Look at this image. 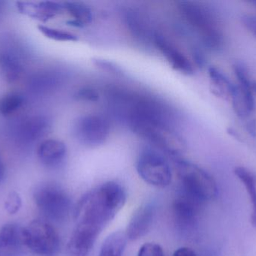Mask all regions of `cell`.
Instances as JSON below:
<instances>
[{
  "mask_svg": "<svg viewBox=\"0 0 256 256\" xmlns=\"http://www.w3.org/2000/svg\"><path fill=\"white\" fill-rule=\"evenodd\" d=\"M0 9H1V3H0Z\"/></svg>",
  "mask_w": 256,
  "mask_h": 256,
  "instance_id": "cell-32",
  "label": "cell"
},
{
  "mask_svg": "<svg viewBox=\"0 0 256 256\" xmlns=\"http://www.w3.org/2000/svg\"><path fill=\"white\" fill-rule=\"evenodd\" d=\"M4 177H6V168L0 156V183L4 180Z\"/></svg>",
  "mask_w": 256,
  "mask_h": 256,
  "instance_id": "cell-30",
  "label": "cell"
},
{
  "mask_svg": "<svg viewBox=\"0 0 256 256\" xmlns=\"http://www.w3.org/2000/svg\"><path fill=\"white\" fill-rule=\"evenodd\" d=\"M22 228L16 224H6L0 229V256H21Z\"/></svg>",
  "mask_w": 256,
  "mask_h": 256,
  "instance_id": "cell-15",
  "label": "cell"
},
{
  "mask_svg": "<svg viewBox=\"0 0 256 256\" xmlns=\"http://www.w3.org/2000/svg\"><path fill=\"white\" fill-rule=\"evenodd\" d=\"M242 21L245 27L256 36V17L252 15H245L242 18Z\"/></svg>",
  "mask_w": 256,
  "mask_h": 256,
  "instance_id": "cell-28",
  "label": "cell"
},
{
  "mask_svg": "<svg viewBox=\"0 0 256 256\" xmlns=\"http://www.w3.org/2000/svg\"><path fill=\"white\" fill-rule=\"evenodd\" d=\"M176 167L183 192L202 203L213 199L216 196V183L206 171L184 160L178 161Z\"/></svg>",
  "mask_w": 256,
  "mask_h": 256,
  "instance_id": "cell-4",
  "label": "cell"
},
{
  "mask_svg": "<svg viewBox=\"0 0 256 256\" xmlns=\"http://www.w3.org/2000/svg\"><path fill=\"white\" fill-rule=\"evenodd\" d=\"M136 170L141 178L152 186L164 188L171 183V168L168 162L156 152H142L137 159Z\"/></svg>",
  "mask_w": 256,
  "mask_h": 256,
  "instance_id": "cell-8",
  "label": "cell"
},
{
  "mask_svg": "<svg viewBox=\"0 0 256 256\" xmlns=\"http://www.w3.org/2000/svg\"><path fill=\"white\" fill-rule=\"evenodd\" d=\"M138 256H165L160 245L154 243H147L141 246Z\"/></svg>",
  "mask_w": 256,
  "mask_h": 256,
  "instance_id": "cell-26",
  "label": "cell"
},
{
  "mask_svg": "<svg viewBox=\"0 0 256 256\" xmlns=\"http://www.w3.org/2000/svg\"><path fill=\"white\" fill-rule=\"evenodd\" d=\"M33 198L39 211L51 220H66L72 211L70 197L56 183H44L38 186L34 189Z\"/></svg>",
  "mask_w": 256,
  "mask_h": 256,
  "instance_id": "cell-5",
  "label": "cell"
},
{
  "mask_svg": "<svg viewBox=\"0 0 256 256\" xmlns=\"http://www.w3.org/2000/svg\"><path fill=\"white\" fill-rule=\"evenodd\" d=\"M126 190L120 183L106 182L82 197L75 207L76 226L100 235L126 202Z\"/></svg>",
  "mask_w": 256,
  "mask_h": 256,
  "instance_id": "cell-1",
  "label": "cell"
},
{
  "mask_svg": "<svg viewBox=\"0 0 256 256\" xmlns=\"http://www.w3.org/2000/svg\"><path fill=\"white\" fill-rule=\"evenodd\" d=\"M143 18L141 14L134 10L128 11L124 15L126 25L130 32L140 40L146 39L148 36V27Z\"/></svg>",
  "mask_w": 256,
  "mask_h": 256,
  "instance_id": "cell-21",
  "label": "cell"
},
{
  "mask_svg": "<svg viewBox=\"0 0 256 256\" xmlns=\"http://www.w3.org/2000/svg\"><path fill=\"white\" fill-rule=\"evenodd\" d=\"M22 240L24 246L39 256H54L60 250L58 233L49 222L42 219H34L22 228Z\"/></svg>",
  "mask_w": 256,
  "mask_h": 256,
  "instance_id": "cell-6",
  "label": "cell"
},
{
  "mask_svg": "<svg viewBox=\"0 0 256 256\" xmlns=\"http://www.w3.org/2000/svg\"><path fill=\"white\" fill-rule=\"evenodd\" d=\"M128 237L126 232L115 231L104 241L99 256H123Z\"/></svg>",
  "mask_w": 256,
  "mask_h": 256,
  "instance_id": "cell-19",
  "label": "cell"
},
{
  "mask_svg": "<svg viewBox=\"0 0 256 256\" xmlns=\"http://www.w3.org/2000/svg\"><path fill=\"white\" fill-rule=\"evenodd\" d=\"M130 129L165 153L179 156L186 151V144L170 123L155 120H135L128 122Z\"/></svg>",
  "mask_w": 256,
  "mask_h": 256,
  "instance_id": "cell-3",
  "label": "cell"
},
{
  "mask_svg": "<svg viewBox=\"0 0 256 256\" xmlns=\"http://www.w3.org/2000/svg\"><path fill=\"white\" fill-rule=\"evenodd\" d=\"M50 120L42 114L24 117L12 128V139L20 147H27L43 138L50 129Z\"/></svg>",
  "mask_w": 256,
  "mask_h": 256,
  "instance_id": "cell-10",
  "label": "cell"
},
{
  "mask_svg": "<svg viewBox=\"0 0 256 256\" xmlns=\"http://www.w3.org/2000/svg\"><path fill=\"white\" fill-rule=\"evenodd\" d=\"M154 40L158 49L174 70L184 75L194 74V69L192 63L174 44L162 35L158 33L154 36Z\"/></svg>",
  "mask_w": 256,
  "mask_h": 256,
  "instance_id": "cell-12",
  "label": "cell"
},
{
  "mask_svg": "<svg viewBox=\"0 0 256 256\" xmlns=\"http://www.w3.org/2000/svg\"><path fill=\"white\" fill-rule=\"evenodd\" d=\"M76 99L82 102H96L100 99L99 92L92 87H85L80 89L74 95Z\"/></svg>",
  "mask_w": 256,
  "mask_h": 256,
  "instance_id": "cell-24",
  "label": "cell"
},
{
  "mask_svg": "<svg viewBox=\"0 0 256 256\" xmlns=\"http://www.w3.org/2000/svg\"><path fill=\"white\" fill-rule=\"evenodd\" d=\"M18 8L28 16L44 21L55 18L64 10V5L54 2L19 3Z\"/></svg>",
  "mask_w": 256,
  "mask_h": 256,
  "instance_id": "cell-17",
  "label": "cell"
},
{
  "mask_svg": "<svg viewBox=\"0 0 256 256\" xmlns=\"http://www.w3.org/2000/svg\"><path fill=\"white\" fill-rule=\"evenodd\" d=\"M93 63L96 66L103 69V70L115 74L122 73L121 69L118 66H116L112 62L108 61L106 60H102V59H96V60H93Z\"/></svg>",
  "mask_w": 256,
  "mask_h": 256,
  "instance_id": "cell-27",
  "label": "cell"
},
{
  "mask_svg": "<svg viewBox=\"0 0 256 256\" xmlns=\"http://www.w3.org/2000/svg\"><path fill=\"white\" fill-rule=\"evenodd\" d=\"M24 104V98L18 93H9L0 98V115L8 117L18 112Z\"/></svg>",
  "mask_w": 256,
  "mask_h": 256,
  "instance_id": "cell-22",
  "label": "cell"
},
{
  "mask_svg": "<svg viewBox=\"0 0 256 256\" xmlns=\"http://www.w3.org/2000/svg\"><path fill=\"white\" fill-rule=\"evenodd\" d=\"M62 74L55 69H43L28 77L27 87L36 95L48 94L57 90L63 82Z\"/></svg>",
  "mask_w": 256,
  "mask_h": 256,
  "instance_id": "cell-14",
  "label": "cell"
},
{
  "mask_svg": "<svg viewBox=\"0 0 256 256\" xmlns=\"http://www.w3.org/2000/svg\"><path fill=\"white\" fill-rule=\"evenodd\" d=\"M173 256H196V254L190 248L180 247L174 252Z\"/></svg>",
  "mask_w": 256,
  "mask_h": 256,
  "instance_id": "cell-29",
  "label": "cell"
},
{
  "mask_svg": "<svg viewBox=\"0 0 256 256\" xmlns=\"http://www.w3.org/2000/svg\"><path fill=\"white\" fill-rule=\"evenodd\" d=\"M156 211V204L153 201L142 204L136 210L128 223L126 232L128 240H138L150 231L154 221Z\"/></svg>",
  "mask_w": 256,
  "mask_h": 256,
  "instance_id": "cell-11",
  "label": "cell"
},
{
  "mask_svg": "<svg viewBox=\"0 0 256 256\" xmlns=\"http://www.w3.org/2000/svg\"><path fill=\"white\" fill-rule=\"evenodd\" d=\"M234 174L246 186L252 204V213L251 216L252 224L256 227V176L244 167H237Z\"/></svg>",
  "mask_w": 256,
  "mask_h": 256,
  "instance_id": "cell-20",
  "label": "cell"
},
{
  "mask_svg": "<svg viewBox=\"0 0 256 256\" xmlns=\"http://www.w3.org/2000/svg\"><path fill=\"white\" fill-rule=\"evenodd\" d=\"M110 125L106 117L88 114L80 117L74 126L75 136L87 147H98L108 140Z\"/></svg>",
  "mask_w": 256,
  "mask_h": 256,
  "instance_id": "cell-9",
  "label": "cell"
},
{
  "mask_svg": "<svg viewBox=\"0 0 256 256\" xmlns=\"http://www.w3.org/2000/svg\"><path fill=\"white\" fill-rule=\"evenodd\" d=\"M64 9L73 19L69 21V25L82 27L90 24L92 21L93 15L91 9L80 2L64 3Z\"/></svg>",
  "mask_w": 256,
  "mask_h": 256,
  "instance_id": "cell-18",
  "label": "cell"
},
{
  "mask_svg": "<svg viewBox=\"0 0 256 256\" xmlns=\"http://www.w3.org/2000/svg\"><path fill=\"white\" fill-rule=\"evenodd\" d=\"M251 3H252V4H255L256 6V1L255 2H251Z\"/></svg>",
  "mask_w": 256,
  "mask_h": 256,
  "instance_id": "cell-31",
  "label": "cell"
},
{
  "mask_svg": "<svg viewBox=\"0 0 256 256\" xmlns=\"http://www.w3.org/2000/svg\"><path fill=\"white\" fill-rule=\"evenodd\" d=\"M202 204L194 197L180 191L172 203V213L176 224L182 228L192 225Z\"/></svg>",
  "mask_w": 256,
  "mask_h": 256,
  "instance_id": "cell-13",
  "label": "cell"
},
{
  "mask_svg": "<svg viewBox=\"0 0 256 256\" xmlns=\"http://www.w3.org/2000/svg\"><path fill=\"white\" fill-rule=\"evenodd\" d=\"M22 206V200L18 192H10L4 201V208L9 214H15Z\"/></svg>",
  "mask_w": 256,
  "mask_h": 256,
  "instance_id": "cell-25",
  "label": "cell"
},
{
  "mask_svg": "<svg viewBox=\"0 0 256 256\" xmlns=\"http://www.w3.org/2000/svg\"><path fill=\"white\" fill-rule=\"evenodd\" d=\"M39 31L48 39L57 42H76L78 37L70 32L60 29L52 28L44 25L38 26Z\"/></svg>",
  "mask_w": 256,
  "mask_h": 256,
  "instance_id": "cell-23",
  "label": "cell"
},
{
  "mask_svg": "<svg viewBox=\"0 0 256 256\" xmlns=\"http://www.w3.org/2000/svg\"><path fill=\"white\" fill-rule=\"evenodd\" d=\"M30 54L16 38L0 36V71L8 83H14L24 75Z\"/></svg>",
  "mask_w": 256,
  "mask_h": 256,
  "instance_id": "cell-7",
  "label": "cell"
},
{
  "mask_svg": "<svg viewBox=\"0 0 256 256\" xmlns=\"http://www.w3.org/2000/svg\"><path fill=\"white\" fill-rule=\"evenodd\" d=\"M178 9L182 18L198 35L203 43L212 50L220 49L224 39L214 14L198 2L180 1Z\"/></svg>",
  "mask_w": 256,
  "mask_h": 256,
  "instance_id": "cell-2",
  "label": "cell"
},
{
  "mask_svg": "<svg viewBox=\"0 0 256 256\" xmlns=\"http://www.w3.org/2000/svg\"><path fill=\"white\" fill-rule=\"evenodd\" d=\"M66 154L67 147L64 143L54 138L44 140L37 149L39 160L43 165L48 167L60 165L64 160Z\"/></svg>",
  "mask_w": 256,
  "mask_h": 256,
  "instance_id": "cell-16",
  "label": "cell"
}]
</instances>
